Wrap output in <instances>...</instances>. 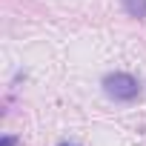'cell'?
Here are the masks:
<instances>
[{"label": "cell", "instance_id": "6da1fadb", "mask_svg": "<svg viewBox=\"0 0 146 146\" xmlns=\"http://www.w3.org/2000/svg\"><path fill=\"white\" fill-rule=\"evenodd\" d=\"M103 92L115 103H132L140 95V80L129 72H109L103 78Z\"/></svg>", "mask_w": 146, "mask_h": 146}, {"label": "cell", "instance_id": "7a4b0ae2", "mask_svg": "<svg viewBox=\"0 0 146 146\" xmlns=\"http://www.w3.org/2000/svg\"><path fill=\"white\" fill-rule=\"evenodd\" d=\"M120 3H123V9H126L129 17H135V20L146 17V0H120Z\"/></svg>", "mask_w": 146, "mask_h": 146}, {"label": "cell", "instance_id": "3957f363", "mask_svg": "<svg viewBox=\"0 0 146 146\" xmlns=\"http://www.w3.org/2000/svg\"><path fill=\"white\" fill-rule=\"evenodd\" d=\"M0 146H17V137H12V135H6L3 140H0Z\"/></svg>", "mask_w": 146, "mask_h": 146}, {"label": "cell", "instance_id": "277c9868", "mask_svg": "<svg viewBox=\"0 0 146 146\" xmlns=\"http://www.w3.org/2000/svg\"><path fill=\"white\" fill-rule=\"evenodd\" d=\"M60 146H72V143H60Z\"/></svg>", "mask_w": 146, "mask_h": 146}]
</instances>
